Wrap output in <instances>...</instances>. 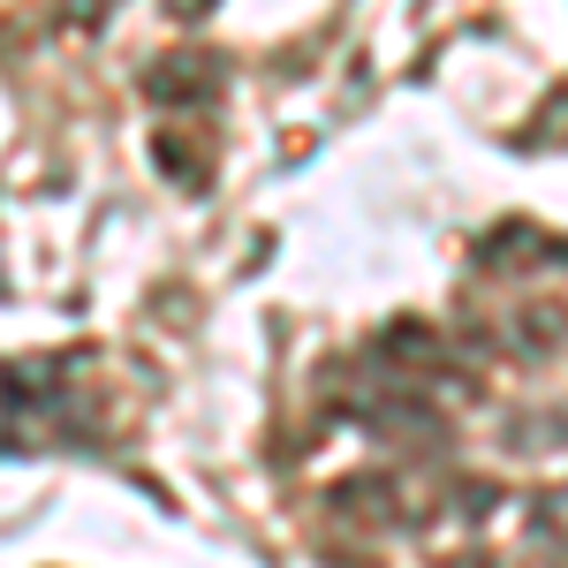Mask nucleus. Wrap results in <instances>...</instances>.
Masks as SVG:
<instances>
[{
	"mask_svg": "<svg viewBox=\"0 0 568 568\" xmlns=\"http://www.w3.org/2000/svg\"><path fill=\"white\" fill-rule=\"evenodd\" d=\"M144 91H152V106L190 114V106H205V99L220 91V61H205V53H190V45H182L175 61H160V69L144 77Z\"/></svg>",
	"mask_w": 568,
	"mask_h": 568,
	"instance_id": "7ed1b4c3",
	"label": "nucleus"
},
{
	"mask_svg": "<svg viewBox=\"0 0 568 568\" xmlns=\"http://www.w3.org/2000/svg\"><path fill=\"white\" fill-rule=\"evenodd\" d=\"M530 546H538V561L568 568V478H554L530 500Z\"/></svg>",
	"mask_w": 568,
	"mask_h": 568,
	"instance_id": "20e7f679",
	"label": "nucleus"
},
{
	"mask_svg": "<svg viewBox=\"0 0 568 568\" xmlns=\"http://www.w3.org/2000/svg\"><path fill=\"white\" fill-rule=\"evenodd\" d=\"M69 16H77V23H84V31H91V23H99V16H106V0H77V8H69Z\"/></svg>",
	"mask_w": 568,
	"mask_h": 568,
	"instance_id": "0eeeda50",
	"label": "nucleus"
},
{
	"mask_svg": "<svg viewBox=\"0 0 568 568\" xmlns=\"http://www.w3.org/2000/svg\"><path fill=\"white\" fill-rule=\"evenodd\" d=\"M524 152H568V84H554L538 106H530V122L516 130Z\"/></svg>",
	"mask_w": 568,
	"mask_h": 568,
	"instance_id": "39448f33",
	"label": "nucleus"
},
{
	"mask_svg": "<svg viewBox=\"0 0 568 568\" xmlns=\"http://www.w3.org/2000/svg\"><path fill=\"white\" fill-rule=\"evenodd\" d=\"M425 8H433V0H425Z\"/></svg>",
	"mask_w": 568,
	"mask_h": 568,
	"instance_id": "1a4fd4ad",
	"label": "nucleus"
},
{
	"mask_svg": "<svg viewBox=\"0 0 568 568\" xmlns=\"http://www.w3.org/2000/svg\"><path fill=\"white\" fill-rule=\"evenodd\" d=\"M447 568H500L493 554H463V561H447Z\"/></svg>",
	"mask_w": 568,
	"mask_h": 568,
	"instance_id": "6e6552de",
	"label": "nucleus"
},
{
	"mask_svg": "<svg viewBox=\"0 0 568 568\" xmlns=\"http://www.w3.org/2000/svg\"><path fill=\"white\" fill-rule=\"evenodd\" d=\"M485 342H500V356L516 364H538V356H561L568 349V304L561 296H516L485 318Z\"/></svg>",
	"mask_w": 568,
	"mask_h": 568,
	"instance_id": "f257e3e1",
	"label": "nucleus"
},
{
	"mask_svg": "<svg viewBox=\"0 0 568 568\" xmlns=\"http://www.w3.org/2000/svg\"><path fill=\"white\" fill-rule=\"evenodd\" d=\"M470 258L493 273V281H516L524 265H568V243H554L546 227H530V220H500L493 235H478V251Z\"/></svg>",
	"mask_w": 568,
	"mask_h": 568,
	"instance_id": "f03ea898",
	"label": "nucleus"
},
{
	"mask_svg": "<svg viewBox=\"0 0 568 568\" xmlns=\"http://www.w3.org/2000/svg\"><path fill=\"white\" fill-rule=\"evenodd\" d=\"M568 447V417H516L508 425V455H554Z\"/></svg>",
	"mask_w": 568,
	"mask_h": 568,
	"instance_id": "423d86ee",
	"label": "nucleus"
}]
</instances>
